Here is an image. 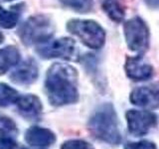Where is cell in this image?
<instances>
[{
  "label": "cell",
  "mask_w": 159,
  "mask_h": 149,
  "mask_svg": "<svg viewBox=\"0 0 159 149\" xmlns=\"http://www.w3.org/2000/svg\"><path fill=\"white\" fill-rule=\"evenodd\" d=\"M45 88L49 102L55 106L78 102V74L76 69L67 64H54L48 70Z\"/></svg>",
  "instance_id": "cell-1"
},
{
  "label": "cell",
  "mask_w": 159,
  "mask_h": 149,
  "mask_svg": "<svg viewBox=\"0 0 159 149\" xmlns=\"http://www.w3.org/2000/svg\"><path fill=\"white\" fill-rule=\"evenodd\" d=\"M89 129L93 135L106 143L118 144L121 141L119 122L111 103L99 106L89 121Z\"/></svg>",
  "instance_id": "cell-2"
},
{
  "label": "cell",
  "mask_w": 159,
  "mask_h": 149,
  "mask_svg": "<svg viewBox=\"0 0 159 149\" xmlns=\"http://www.w3.org/2000/svg\"><path fill=\"white\" fill-rule=\"evenodd\" d=\"M18 34L23 44L27 46L39 45L52 38L54 25L47 16L36 15L28 18L21 25Z\"/></svg>",
  "instance_id": "cell-3"
},
{
  "label": "cell",
  "mask_w": 159,
  "mask_h": 149,
  "mask_svg": "<svg viewBox=\"0 0 159 149\" xmlns=\"http://www.w3.org/2000/svg\"><path fill=\"white\" fill-rule=\"evenodd\" d=\"M67 29L91 49H101L106 41L104 30L98 23L93 20L72 19L68 22Z\"/></svg>",
  "instance_id": "cell-4"
},
{
  "label": "cell",
  "mask_w": 159,
  "mask_h": 149,
  "mask_svg": "<svg viewBox=\"0 0 159 149\" xmlns=\"http://www.w3.org/2000/svg\"><path fill=\"white\" fill-rule=\"evenodd\" d=\"M37 53L44 59H63L67 61H77L79 57L76 42L71 38L49 39L37 45Z\"/></svg>",
  "instance_id": "cell-5"
},
{
  "label": "cell",
  "mask_w": 159,
  "mask_h": 149,
  "mask_svg": "<svg viewBox=\"0 0 159 149\" xmlns=\"http://www.w3.org/2000/svg\"><path fill=\"white\" fill-rule=\"evenodd\" d=\"M123 31L127 46L132 52L141 55L148 49L149 30L140 17L135 16L127 20L124 23Z\"/></svg>",
  "instance_id": "cell-6"
},
{
  "label": "cell",
  "mask_w": 159,
  "mask_h": 149,
  "mask_svg": "<svg viewBox=\"0 0 159 149\" xmlns=\"http://www.w3.org/2000/svg\"><path fill=\"white\" fill-rule=\"evenodd\" d=\"M128 130L134 136H143L147 134L157 123V116L148 111L129 109L126 112Z\"/></svg>",
  "instance_id": "cell-7"
},
{
  "label": "cell",
  "mask_w": 159,
  "mask_h": 149,
  "mask_svg": "<svg viewBox=\"0 0 159 149\" xmlns=\"http://www.w3.org/2000/svg\"><path fill=\"white\" fill-rule=\"evenodd\" d=\"M130 102L139 107L155 109L159 107V88L156 86H143L135 88L130 93Z\"/></svg>",
  "instance_id": "cell-8"
},
{
  "label": "cell",
  "mask_w": 159,
  "mask_h": 149,
  "mask_svg": "<svg viewBox=\"0 0 159 149\" xmlns=\"http://www.w3.org/2000/svg\"><path fill=\"white\" fill-rule=\"evenodd\" d=\"M125 72L129 79L133 81H145L152 77V67L144 61L141 55L129 57L125 62Z\"/></svg>",
  "instance_id": "cell-9"
},
{
  "label": "cell",
  "mask_w": 159,
  "mask_h": 149,
  "mask_svg": "<svg viewBox=\"0 0 159 149\" xmlns=\"http://www.w3.org/2000/svg\"><path fill=\"white\" fill-rule=\"evenodd\" d=\"M15 103H16L20 114L29 120H34V119L39 118L43 109L41 101L35 94L19 96L17 102Z\"/></svg>",
  "instance_id": "cell-10"
},
{
  "label": "cell",
  "mask_w": 159,
  "mask_h": 149,
  "mask_svg": "<svg viewBox=\"0 0 159 149\" xmlns=\"http://www.w3.org/2000/svg\"><path fill=\"white\" fill-rule=\"evenodd\" d=\"M38 74L36 63L29 59L18 65V67L10 74V79L17 84H30L37 79Z\"/></svg>",
  "instance_id": "cell-11"
},
{
  "label": "cell",
  "mask_w": 159,
  "mask_h": 149,
  "mask_svg": "<svg viewBox=\"0 0 159 149\" xmlns=\"http://www.w3.org/2000/svg\"><path fill=\"white\" fill-rule=\"evenodd\" d=\"M25 140L29 145L36 147H47L56 141V136L48 128L32 126L25 133Z\"/></svg>",
  "instance_id": "cell-12"
},
{
  "label": "cell",
  "mask_w": 159,
  "mask_h": 149,
  "mask_svg": "<svg viewBox=\"0 0 159 149\" xmlns=\"http://www.w3.org/2000/svg\"><path fill=\"white\" fill-rule=\"evenodd\" d=\"M20 61V52L17 48L8 46L0 49V76L4 74L8 70L18 65Z\"/></svg>",
  "instance_id": "cell-13"
},
{
  "label": "cell",
  "mask_w": 159,
  "mask_h": 149,
  "mask_svg": "<svg viewBox=\"0 0 159 149\" xmlns=\"http://www.w3.org/2000/svg\"><path fill=\"white\" fill-rule=\"evenodd\" d=\"M21 14L20 5L12 7L11 10H6L0 6V26L5 29H12L17 25Z\"/></svg>",
  "instance_id": "cell-14"
},
{
  "label": "cell",
  "mask_w": 159,
  "mask_h": 149,
  "mask_svg": "<svg viewBox=\"0 0 159 149\" xmlns=\"http://www.w3.org/2000/svg\"><path fill=\"white\" fill-rule=\"evenodd\" d=\"M102 8L107 16L114 22H121L125 15L123 7L116 0H106L102 4Z\"/></svg>",
  "instance_id": "cell-15"
},
{
  "label": "cell",
  "mask_w": 159,
  "mask_h": 149,
  "mask_svg": "<svg viewBox=\"0 0 159 149\" xmlns=\"http://www.w3.org/2000/svg\"><path fill=\"white\" fill-rule=\"evenodd\" d=\"M19 97V93L15 88L6 84L0 83V106L5 107L15 103Z\"/></svg>",
  "instance_id": "cell-16"
},
{
  "label": "cell",
  "mask_w": 159,
  "mask_h": 149,
  "mask_svg": "<svg viewBox=\"0 0 159 149\" xmlns=\"http://www.w3.org/2000/svg\"><path fill=\"white\" fill-rule=\"evenodd\" d=\"M65 6L80 13L89 12L93 8V0H60Z\"/></svg>",
  "instance_id": "cell-17"
},
{
  "label": "cell",
  "mask_w": 159,
  "mask_h": 149,
  "mask_svg": "<svg viewBox=\"0 0 159 149\" xmlns=\"http://www.w3.org/2000/svg\"><path fill=\"white\" fill-rule=\"evenodd\" d=\"M17 132V128L14 121L7 116L0 115V135L6 136L10 134H15Z\"/></svg>",
  "instance_id": "cell-18"
},
{
  "label": "cell",
  "mask_w": 159,
  "mask_h": 149,
  "mask_svg": "<svg viewBox=\"0 0 159 149\" xmlns=\"http://www.w3.org/2000/svg\"><path fill=\"white\" fill-rule=\"evenodd\" d=\"M61 149H94V147L87 141L80 140V139H73V140L64 142L61 146Z\"/></svg>",
  "instance_id": "cell-19"
},
{
  "label": "cell",
  "mask_w": 159,
  "mask_h": 149,
  "mask_svg": "<svg viewBox=\"0 0 159 149\" xmlns=\"http://www.w3.org/2000/svg\"><path fill=\"white\" fill-rule=\"evenodd\" d=\"M0 149H28L25 146L18 144L11 137L2 136L0 137Z\"/></svg>",
  "instance_id": "cell-20"
},
{
  "label": "cell",
  "mask_w": 159,
  "mask_h": 149,
  "mask_svg": "<svg viewBox=\"0 0 159 149\" xmlns=\"http://www.w3.org/2000/svg\"><path fill=\"white\" fill-rule=\"evenodd\" d=\"M124 149H157L153 142L142 140L138 142H128L125 144Z\"/></svg>",
  "instance_id": "cell-21"
},
{
  "label": "cell",
  "mask_w": 159,
  "mask_h": 149,
  "mask_svg": "<svg viewBox=\"0 0 159 149\" xmlns=\"http://www.w3.org/2000/svg\"><path fill=\"white\" fill-rule=\"evenodd\" d=\"M144 2L149 8L159 9V0H144Z\"/></svg>",
  "instance_id": "cell-22"
},
{
  "label": "cell",
  "mask_w": 159,
  "mask_h": 149,
  "mask_svg": "<svg viewBox=\"0 0 159 149\" xmlns=\"http://www.w3.org/2000/svg\"><path fill=\"white\" fill-rule=\"evenodd\" d=\"M3 41H4V36H3L2 32L0 31V44H2V43H3Z\"/></svg>",
  "instance_id": "cell-23"
},
{
  "label": "cell",
  "mask_w": 159,
  "mask_h": 149,
  "mask_svg": "<svg viewBox=\"0 0 159 149\" xmlns=\"http://www.w3.org/2000/svg\"><path fill=\"white\" fill-rule=\"evenodd\" d=\"M3 1H5V2H9V1H13V0H3Z\"/></svg>",
  "instance_id": "cell-24"
}]
</instances>
